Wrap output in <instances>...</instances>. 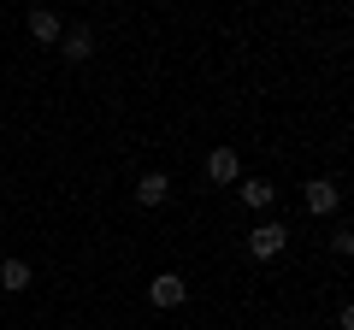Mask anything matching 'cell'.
<instances>
[{
  "label": "cell",
  "mask_w": 354,
  "mask_h": 330,
  "mask_svg": "<svg viewBox=\"0 0 354 330\" xmlns=\"http://www.w3.org/2000/svg\"><path fill=\"white\" fill-rule=\"evenodd\" d=\"M283 248H290V230H283L278 218H266V224L248 230V254H254V260H278Z\"/></svg>",
  "instance_id": "cell-1"
},
{
  "label": "cell",
  "mask_w": 354,
  "mask_h": 330,
  "mask_svg": "<svg viewBox=\"0 0 354 330\" xmlns=\"http://www.w3.org/2000/svg\"><path fill=\"white\" fill-rule=\"evenodd\" d=\"M301 201H307V213H313V218H330L342 206V195H337V183H330V177H313L301 189Z\"/></svg>",
  "instance_id": "cell-2"
},
{
  "label": "cell",
  "mask_w": 354,
  "mask_h": 330,
  "mask_svg": "<svg viewBox=\"0 0 354 330\" xmlns=\"http://www.w3.org/2000/svg\"><path fill=\"white\" fill-rule=\"evenodd\" d=\"M148 301L153 307H183V301H189V283L177 278V271H160V278L148 283Z\"/></svg>",
  "instance_id": "cell-3"
},
{
  "label": "cell",
  "mask_w": 354,
  "mask_h": 330,
  "mask_svg": "<svg viewBox=\"0 0 354 330\" xmlns=\"http://www.w3.org/2000/svg\"><path fill=\"white\" fill-rule=\"evenodd\" d=\"M207 177H213L218 189H230V183L242 177V159H236V148H213V153H207Z\"/></svg>",
  "instance_id": "cell-4"
},
{
  "label": "cell",
  "mask_w": 354,
  "mask_h": 330,
  "mask_svg": "<svg viewBox=\"0 0 354 330\" xmlns=\"http://www.w3.org/2000/svg\"><path fill=\"white\" fill-rule=\"evenodd\" d=\"M130 195H136L142 206H165V201H171V177H165V171H142Z\"/></svg>",
  "instance_id": "cell-5"
},
{
  "label": "cell",
  "mask_w": 354,
  "mask_h": 330,
  "mask_svg": "<svg viewBox=\"0 0 354 330\" xmlns=\"http://www.w3.org/2000/svg\"><path fill=\"white\" fill-rule=\"evenodd\" d=\"M30 283H36L30 260H0V289H6V295H24Z\"/></svg>",
  "instance_id": "cell-6"
},
{
  "label": "cell",
  "mask_w": 354,
  "mask_h": 330,
  "mask_svg": "<svg viewBox=\"0 0 354 330\" xmlns=\"http://www.w3.org/2000/svg\"><path fill=\"white\" fill-rule=\"evenodd\" d=\"M242 201H248L254 213H272V201H278V189H272L266 177H248V183H242Z\"/></svg>",
  "instance_id": "cell-7"
},
{
  "label": "cell",
  "mask_w": 354,
  "mask_h": 330,
  "mask_svg": "<svg viewBox=\"0 0 354 330\" xmlns=\"http://www.w3.org/2000/svg\"><path fill=\"white\" fill-rule=\"evenodd\" d=\"M59 53H65V59H88V53H95V36H88V30H65Z\"/></svg>",
  "instance_id": "cell-8"
},
{
  "label": "cell",
  "mask_w": 354,
  "mask_h": 330,
  "mask_svg": "<svg viewBox=\"0 0 354 330\" xmlns=\"http://www.w3.org/2000/svg\"><path fill=\"white\" fill-rule=\"evenodd\" d=\"M24 24H30V36H36V41H59V36H65V24H59L53 12H30Z\"/></svg>",
  "instance_id": "cell-9"
},
{
  "label": "cell",
  "mask_w": 354,
  "mask_h": 330,
  "mask_svg": "<svg viewBox=\"0 0 354 330\" xmlns=\"http://www.w3.org/2000/svg\"><path fill=\"white\" fill-rule=\"evenodd\" d=\"M330 248H337V254L348 260V254H354V224H337V236H330Z\"/></svg>",
  "instance_id": "cell-10"
}]
</instances>
